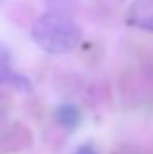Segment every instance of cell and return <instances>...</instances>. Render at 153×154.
Segmentation results:
<instances>
[{
	"label": "cell",
	"instance_id": "5b68a950",
	"mask_svg": "<svg viewBox=\"0 0 153 154\" xmlns=\"http://www.w3.org/2000/svg\"><path fill=\"white\" fill-rule=\"evenodd\" d=\"M77 154H96V152H94L92 147H86V145H85V147H81V149L77 151Z\"/></svg>",
	"mask_w": 153,
	"mask_h": 154
},
{
	"label": "cell",
	"instance_id": "7a4b0ae2",
	"mask_svg": "<svg viewBox=\"0 0 153 154\" xmlns=\"http://www.w3.org/2000/svg\"><path fill=\"white\" fill-rule=\"evenodd\" d=\"M132 20L141 29L153 31V0H135L132 7Z\"/></svg>",
	"mask_w": 153,
	"mask_h": 154
},
{
	"label": "cell",
	"instance_id": "277c9868",
	"mask_svg": "<svg viewBox=\"0 0 153 154\" xmlns=\"http://www.w3.org/2000/svg\"><path fill=\"white\" fill-rule=\"evenodd\" d=\"M7 65H9V52L4 45H0V79H4L9 74Z\"/></svg>",
	"mask_w": 153,
	"mask_h": 154
},
{
	"label": "cell",
	"instance_id": "3957f363",
	"mask_svg": "<svg viewBox=\"0 0 153 154\" xmlns=\"http://www.w3.org/2000/svg\"><path fill=\"white\" fill-rule=\"evenodd\" d=\"M79 109H77L74 104H61L56 111V118L60 120V124L67 125V127H72L79 122Z\"/></svg>",
	"mask_w": 153,
	"mask_h": 154
},
{
	"label": "cell",
	"instance_id": "6da1fadb",
	"mask_svg": "<svg viewBox=\"0 0 153 154\" xmlns=\"http://www.w3.org/2000/svg\"><path fill=\"white\" fill-rule=\"evenodd\" d=\"M33 38L50 54H67L81 39V29L61 14H45L33 27Z\"/></svg>",
	"mask_w": 153,
	"mask_h": 154
}]
</instances>
